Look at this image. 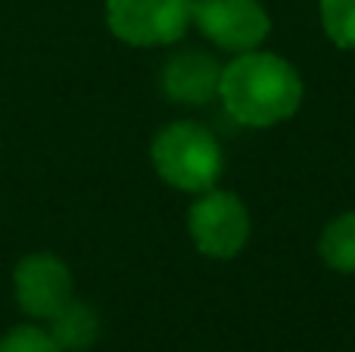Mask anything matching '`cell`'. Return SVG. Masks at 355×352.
I'll list each match as a JSON object with an SVG mask.
<instances>
[{"label":"cell","instance_id":"ba28073f","mask_svg":"<svg viewBox=\"0 0 355 352\" xmlns=\"http://www.w3.org/2000/svg\"><path fill=\"white\" fill-rule=\"evenodd\" d=\"M53 322V328H50V337L56 340V346L62 352H81L87 349L94 340H97L100 334V318L97 312L91 309V306L78 303V299H72V303L66 306V309L60 312V315L50 318Z\"/></svg>","mask_w":355,"mask_h":352},{"label":"cell","instance_id":"9c48e42d","mask_svg":"<svg viewBox=\"0 0 355 352\" xmlns=\"http://www.w3.org/2000/svg\"><path fill=\"white\" fill-rule=\"evenodd\" d=\"M321 259L334 268V272H355V212L334 218L321 234Z\"/></svg>","mask_w":355,"mask_h":352},{"label":"cell","instance_id":"6da1fadb","mask_svg":"<svg viewBox=\"0 0 355 352\" xmlns=\"http://www.w3.org/2000/svg\"><path fill=\"white\" fill-rule=\"evenodd\" d=\"M221 103L250 128H268L290 118L302 103V78L275 53H240L221 69Z\"/></svg>","mask_w":355,"mask_h":352},{"label":"cell","instance_id":"7a4b0ae2","mask_svg":"<svg viewBox=\"0 0 355 352\" xmlns=\"http://www.w3.org/2000/svg\"><path fill=\"white\" fill-rule=\"evenodd\" d=\"M153 166L166 184L178 191L206 193L221 178L225 156L206 125L175 122L156 134L153 141Z\"/></svg>","mask_w":355,"mask_h":352},{"label":"cell","instance_id":"30bf717a","mask_svg":"<svg viewBox=\"0 0 355 352\" xmlns=\"http://www.w3.org/2000/svg\"><path fill=\"white\" fill-rule=\"evenodd\" d=\"M321 22L337 47L355 50V0H321Z\"/></svg>","mask_w":355,"mask_h":352},{"label":"cell","instance_id":"8992f818","mask_svg":"<svg viewBox=\"0 0 355 352\" xmlns=\"http://www.w3.org/2000/svg\"><path fill=\"white\" fill-rule=\"evenodd\" d=\"M16 303L31 318H53L72 303V274L56 256L31 253L16 265L12 274Z\"/></svg>","mask_w":355,"mask_h":352},{"label":"cell","instance_id":"277c9868","mask_svg":"<svg viewBox=\"0 0 355 352\" xmlns=\"http://www.w3.org/2000/svg\"><path fill=\"white\" fill-rule=\"evenodd\" d=\"M187 228L196 249L209 259H234L250 237V212L237 193L206 191L187 212Z\"/></svg>","mask_w":355,"mask_h":352},{"label":"cell","instance_id":"52a82bcc","mask_svg":"<svg viewBox=\"0 0 355 352\" xmlns=\"http://www.w3.org/2000/svg\"><path fill=\"white\" fill-rule=\"evenodd\" d=\"M162 87L178 103L202 106L218 94L221 66L202 50H184L168 56V62L162 66Z\"/></svg>","mask_w":355,"mask_h":352},{"label":"cell","instance_id":"7c38bea8","mask_svg":"<svg viewBox=\"0 0 355 352\" xmlns=\"http://www.w3.org/2000/svg\"><path fill=\"white\" fill-rule=\"evenodd\" d=\"M190 3H196V0H190Z\"/></svg>","mask_w":355,"mask_h":352},{"label":"cell","instance_id":"5b68a950","mask_svg":"<svg viewBox=\"0 0 355 352\" xmlns=\"http://www.w3.org/2000/svg\"><path fill=\"white\" fill-rule=\"evenodd\" d=\"M193 22L212 44L250 53L268 37L271 19L259 0H196Z\"/></svg>","mask_w":355,"mask_h":352},{"label":"cell","instance_id":"3957f363","mask_svg":"<svg viewBox=\"0 0 355 352\" xmlns=\"http://www.w3.org/2000/svg\"><path fill=\"white\" fill-rule=\"evenodd\" d=\"M193 3L190 0H110L106 22L116 37L135 47H159L184 37Z\"/></svg>","mask_w":355,"mask_h":352},{"label":"cell","instance_id":"8fae6325","mask_svg":"<svg viewBox=\"0 0 355 352\" xmlns=\"http://www.w3.org/2000/svg\"><path fill=\"white\" fill-rule=\"evenodd\" d=\"M0 352H62L50 331L35 328V324H19L0 340Z\"/></svg>","mask_w":355,"mask_h":352}]
</instances>
